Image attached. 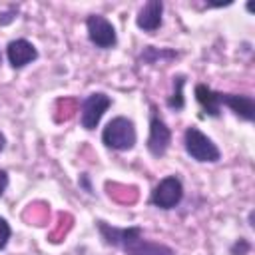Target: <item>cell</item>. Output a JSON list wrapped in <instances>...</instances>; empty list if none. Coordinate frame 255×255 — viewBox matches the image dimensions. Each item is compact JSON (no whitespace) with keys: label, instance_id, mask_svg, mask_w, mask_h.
<instances>
[{"label":"cell","instance_id":"6da1fadb","mask_svg":"<svg viewBox=\"0 0 255 255\" xmlns=\"http://www.w3.org/2000/svg\"><path fill=\"white\" fill-rule=\"evenodd\" d=\"M98 231L108 245L122 249L126 255H175V251L163 243L143 239L141 227H112L106 221H98Z\"/></svg>","mask_w":255,"mask_h":255},{"label":"cell","instance_id":"7a4b0ae2","mask_svg":"<svg viewBox=\"0 0 255 255\" xmlns=\"http://www.w3.org/2000/svg\"><path fill=\"white\" fill-rule=\"evenodd\" d=\"M137 133H135V126L131 120L118 116L112 122H108V126L102 131V141L106 147L118 149V151H128L135 145Z\"/></svg>","mask_w":255,"mask_h":255},{"label":"cell","instance_id":"3957f363","mask_svg":"<svg viewBox=\"0 0 255 255\" xmlns=\"http://www.w3.org/2000/svg\"><path fill=\"white\" fill-rule=\"evenodd\" d=\"M183 145H185V151L189 157H193L195 161H201V163H215L221 159V151L219 147L201 131L197 129L195 126L187 128L185 133H183Z\"/></svg>","mask_w":255,"mask_h":255},{"label":"cell","instance_id":"277c9868","mask_svg":"<svg viewBox=\"0 0 255 255\" xmlns=\"http://www.w3.org/2000/svg\"><path fill=\"white\" fill-rule=\"evenodd\" d=\"M86 30H88L90 42H92L96 48L108 50V48H114L116 42H118V34H116L114 24H112L106 16H102V14H92V16H88V20H86Z\"/></svg>","mask_w":255,"mask_h":255},{"label":"cell","instance_id":"5b68a950","mask_svg":"<svg viewBox=\"0 0 255 255\" xmlns=\"http://www.w3.org/2000/svg\"><path fill=\"white\" fill-rule=\"evenodd\" d=\"M181 197H183L181 179L177 175H167L153 187L149 201L159 209H171L181 201Z\"/></svg>","mask_w":255,"mask_h":255},{"label":"cell","instance_id":"8992f818","mask_svg":"<svg viewBox=\"0 0 255 255\" xmlns=\"http://www.w3.org/2000/svg\"><path fill=\"white\" fill-rule=\"evenodd\" d=\"M110 106H112V98L110 96H106L102 92L90 94L82 104V116H80L82 128L84 129H96V126L100 124L102 116L108 112Z\"/></svg>","mask_w":255,"mask_h":255},{"label":"cell","instance_id":"52a82bcc","mask_svg":"<svg viewBox=\"0 0 255 255\" xmlns=\"http://www.w3.org/2000/svg\"><path fill=\"white\" fill-rule=\"evenodd\" d=\"M153 114L149 118V137H147V151L153 157L165 155L169 143H171V131L165 126V122L155 114V108H151Z\"/></svg>","mask_w":255,"mask_h":255},{"label":"cell","instance_id":"ba28073f","mask_svg":"<svg viewBox=\"0 0 255 255\" xmlns=\"http://www.w3.org/2000/svg\"><path fill=\"white\" fill-rule=\"evenodd\" d=\"M217 100H219V106L229 108L237 118H241L245 122H253V118H255V102H253L251 96L217 92Z\"/></svg>","mask_w":255,"mask_h":255},{"label":"cell","instance_id":"9c48e42d","mask_svg":"<svg viewBox=\"0 0 255 255\" xmlns=\"http://www.w3.org/2000/svg\"><path fill=\"white\" fill-rule=\"evenodd\" d=\"M6 56H8V62L12 68H24L28 66L30 62H34L38 58V50L34 48L32 42L24 40V38H18V40H12L6 48Z\"/></svg>","mask_w":255,"mask_h":255},{"label":"cell","instance_id":"30bf717a","mask_svg":"<svg viewBox=\"0 0 255 255\" xmlns=\"http://www.w3.org/2000/svg\"><path fill=\"white\" fill-rule=\"evenodd\" d=\"M161 16H163V4L159 0H149L139 8L135 24L143 32H155L161 26V20H163Z\"/></svg>","mask_w":255,"mask_h":255},{"label":"cell","instance_id":"8fae6325","mask_svg":"<svg viewBox=\"0 0 255 255\" xmlns=\"http://www.w3.org/2000/svg\"><path fill=\"white\" fill-rule=\"evenodd\" d=\"M195 100H197V104L203 108V112H205L207 116H213V118L219 116L221 106H219V100H217V92H215V90H211V88L205 86V84H197V86H195Z\"/></svg>","mask_w":255,"mask_h":255},{"label":"cell","instance_id":"7c38bea8","mask_svg":"<svg viewBox=\"0 0 255 255\" xmlns=\"http://www.w3.org/2000/svg\"><path fill=\"white\" fill-rule=\"evenodd\" d=\"M183 84H185V78L183 76H175L173 78V94L167 100V106L171 110H181L185 106V100H183Z\"/></svg>","mask_w":255,"mask_h":255},{"label":"cell","instance_id":"4fadbf2b","mask_svg":"<svg viewBox=\"0 0 255 255\" xmlns=\"http://www.w3.org/2000/svg\"><path fill=\"white\" fill-rule=\"evenodd\" d=\"M177 54L175 52H171V50H155L153 46H147L145 48V52L141 54V60L143 62H155V60H161V58H175Z\"/></svg>","mask_w":255,"mask_h":255},{"label":"cell","instance_id":"5bb4252c","mask_svg":"<svg viewBox=\"0 0 255 255\" xmlns=\"http://www.w3.org/2000/svg\"><path fill=\"white\" fill-rule=\"evenodd\" d=\"M10 235H12V229L8 225V221L4 217H0V249H4L10 241Z\"/></svg>","mask_w":255,"mask_h":255},{"label":"cell","instance_id":"9a60e30c","mask_svg":"<svg viewBox=\"0 0 255 255\" xmlns=\"http://www.w3.org/2000/svg\"><path fill=\"white\" fill-rule=\"evenodd\" d=\"M249 249H251V245H249L245 239H239V241L233 243V247H231V255H247Z\"/></svg>","mask_w":255,"mask_h":255},{"label":"cell","instance_id":"2e32d148","mask_svg":"<svg viewBox=\"0 0 255 255\" xmlns=\"http://www.w3.org/2000/svg\"><path fill=\"white\" fill-rule=\"evenodd\" d=\"M6 187H8V173L4 169H0V195L6 191Z\"/></svg>","mask_w":255,"mask_h":255},{"label":"cell","instance_id":"e0dca14e","mask_svg":"<svg viewBox=\"0 0 255 255\" xmlns=\"http://www.w3.org/2000/svg\"><path fill=\"white\" fill-rule=\"evenodd\" d=\"M4 145H6V137H4L2 133H0V151L4 149Z\"/></svg>","mask_w":255,"mask_h":255},{"label":"cell","instance_id":"ac0fdd59","mask_svg":"<svg viewBox=\"0 0 255 255\" xmlns=\"http://www.w3.org/2000/svg\"><path fill=\"white\" fill-rule=\"evenodd\" d=\"M0 64H2V54H0Z\"/></svg>","mask_w":255,"mask_h":255}]
</instances>
